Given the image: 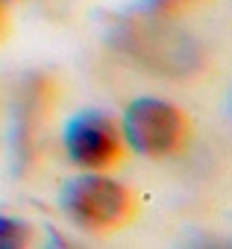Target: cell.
Here are the masks:
<instances>
[{
  "label": "cell",
  "mask_w": 232,
  "mask_h": 249,
  "mask_svg": "<svg viewBox=\"0 0 232 249\" xmlns=\"http://www.w3.org/2000/svg\"><path fill=\"white\" fill-rule=\"evenodd\" d=\"M44 249H85V246H79L77 240H71V237H65L62 231L50 229V231H47V246H44Z\"/></svg>",
  "instance_id": "cell-5"
},
{
  "label": "cell",
  "mask_w": 232,
  "mask_h": 249,
  "mask_svg": "<svg viewBox=\"0 0 232 249\" xmlns=\"http://www.w3.org/2000/svg\"><path fill=\"white\" fill-rule=\"evenodd\" d=\"M33 223L21 217L0 214V249H30L33 246Z\"/></svg>",
  "instance_id": "cell-4"
},
{
  "label": "cell",
  "mask_w": 232,
  "mask_h": 249,
  "mask_svg": "<svg viewBox=\"0 0 232 249\" xmlns=\"http://www.w3.org/2000/svg\"><path fill=\"white\" fill-rule=\"evenodd\" d=\"M188 249H229L223 240H214V237H203V240H194Z\"/></svg>",
  "instance_id": "cell-6"
},
{
  "label": "cell",
  "mask_w": 232,
  "mask_h": 249,
  "mask_svg": "<svg viewBox=\"0 0 232 249\" xmlns=\"http://www.w3.org/2000/svg\"><path fill=\"white\" fill-rule=\"evenodd\" d=\"M6 33V0H0V38Z\"/></svg>",
  "instance_id": "cell-7"
},
{
  "label": "cell",
  "mask_w": 232,
  "mask_h": 249,
  "mask_svg": "<svg viewBox=\"0 0 232 249\" xmlns=\"http://www.w3.org/2000/svg\"><path fill=\"white\" fill-rule=\"evenodd\" d=\"M124 141L133 153L144 159H174L191 144L194 123L191 117L159 97H135L124 111Z\"/></svg>",
  "instance_id": "cell-2"
},
{
  "label": "cell",
  "mask_w": 232,
  "mask_h": 249,
  "mask_svg": "<svg viewBox=\"0 0 232 249\" xmlns=\"http://www.w3.org/2000/svg\"><path fill=\"white\" fill-rule=\"evenodd\" d=\"M130 147L121 123L106 111H79L65 126V156L71 164L88 173H106L124 164Z\"/></svg>",
  "instance_id": "cell-3"
},
{
  "label": "cell",
  "mask_w": 232,
  "mask_h": 249,
  "mask_svg": "<svg viewBox=\"0 0 232 249\" xmlns=\"http://www.w3.org/2000/svg\"><path fill=\"white\" fill-rule=\"evenodd\" d=\"M59 208L71 226L88 234H115L135 223L141 202L124 182L85 170L82 176H74L62 185Z\"/></svg>",
  "instance_id": "cell-1"
}]
</instances>
